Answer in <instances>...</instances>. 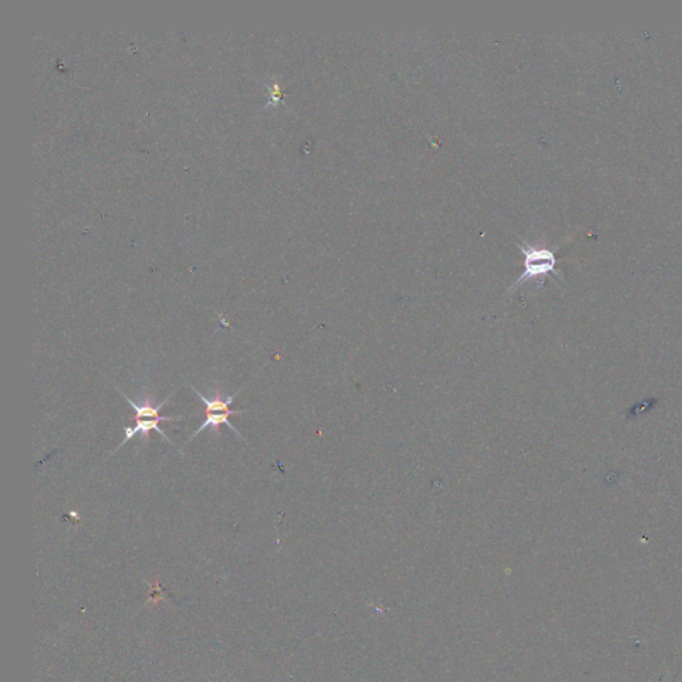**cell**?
<instances>
[{"label":"cell","mask_w":682,"mask_h":682,"mask_svg":"<svg viewBox=\"0 0 682 682\" xmlns=\"http://www.w3.org/2000/svg\"><path fill=\"white\" fill-rule=\"evenodd\" d=\"M524 254V274L517 278L513 288L522 284L527 280L532 278H544V276L553 274L560 277V272L556 270L557 258L552 250L548 248H537L531 244H518L517 245Z\"/></svg>","instance_id":"6da1fadb"},{"label":"cell","mask_w":682,"mask_h":682,"mask_svg":"<svg viewBox=\"0 0 682 682\" xmlns=\"http://www.w3.org/2000/svg\"><path fill=\"white\" fill-rule=\"evenodd\" d=\"M122 395L127 400L128 404L131 405L133 408V410H135V416H133V420L135 421H139V420H143V419H152V420H159V421H176V420H182L183 419V416H177V417L160 416V408L163 405L167 404V400L170 399V396H168V399L166 402H163L162 404H159L157 406H152V403H151L149 397H147L144 400V404L138 405L135 404L131 399H128L124 393H122Z\"/></svg>","instance_id":"7a4b0ae2"},{"label":"cell","mask_w":682,"mask_h":682,"mask_svg":"<svg viewBox=\"0 0 682 682\" xmlns=\"http://www.w3.org/2000/svg\"><path fill=\"white\" fill-rule=\"evenodd\" d=\"M243 412L244 410H228V412H223V413H206V421L197 429V432H195V434L192 436L191 439L196 437L207 426H212L213 432L216 433V436H219V433H220V426L221 424H226V426H230L232 430H234L240 436V433L237 432V429L228 421V419H230V416L239 415V413H243Z\"/></svg>","instance_id":"3957f363"},{"label":"cell","mask_w":682,"mask_h":682,"mask_svg":"<svg viewBox=\"0 0 682 682\" xmlns=\"http://www.w3.org/2000/svg\"><path fill=\"white\" fill-rule=\"evenodd\" d=\"M159 423H160L159 420H147V421H144V420H139V421H136V426H135V428H127V426H126V428H124V430H126V439L123 440V443H122V446H120V447H123L129 439H132V437H133L135 434H138V433H140V434H142V437H143V440H144V441H147L149 439V432H151V430L157 432V433H159V434H162V436H163V437H164L168 443L173 444V443L170 441V439L164 434V432L160 429Z\"/></svg>","instance_id":"277c9868"}]
</instances>
